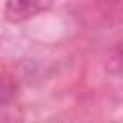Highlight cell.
Returning a JSON list of instances; mask_svg holds the SVG:
<instances>
[{"label": "cell", "mask_w": 123, "mask_h": 123, "mask_svg": "<svg viewBox=\"0 0 123 123\" xmlns=\"http://www.w3.org/2000/svg\"><path fill=\"white\" fill-rule=\"evenodd\" d=\"M52 4L54 0H6L4 17L10 23H21L50 10Z\"/></svg>", "instance_id": "cell-1"}, {"label": "cell", "mask_w": 123, "mask_h": 123, "mask_svg": "<svg viewBox=\"0 0 123 123\" xmlns=\"http://www.w3.org/2000/svg\"><path fill=\"white\" fill-rule=\"evenodd\" d=\"M17 94V83L12 77H0V106L10 104Z\"/></svg>", "instance_id": "cell-2"}]
</instances>
